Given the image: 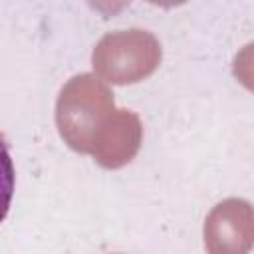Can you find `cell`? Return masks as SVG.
I'll return each instance as SVG.
<instances>
[{
    "mask_svg": "<svg viewBox=\"0 0 254 254\" xmlns=\"http://www.w3.org/2000/svg\"><path fill=\"white\" fill-rule=\"evenodd\" d=\"M123 109L113 107L111 91L93 75L73 77L58 101V125L62 137L81 153L95 155L109 139Z\"/></svg>",
    "mask_w": 254,
    "mask_h": 254,
    "instance_id": "cell-1",
    "label": "cell"
},
{
    "mask_svg": "<svg viewBox=\"0 0 254 254\" xmlns=\"http://www.w3.org/2000/svg\"><path fill=\"white\" fill-rule=\"evenodd\" d=\"M161 60V48L157 40L141 30L107 34L93 52L95 69L115 83H129L131 73L127 62L137 77L149 75Z\"/></svg>",
    "mask_w": 254,
    "mask_h": 254,
    "instance_id": "cell-2",
    "label": "cell"
},
{
    "mask_svg": "<svg viewBox=\"0 0 254 254\" xmlns=\"http://www.w3.org/2000/svg\"><path fill=\"white\" fill-rule=\"evenodd\" d=\"M250 204L226 200L218 204L204 226V240L210 254H246L250 248Z\"/></svg>",
    "mask_w": 254,
    "mask_h": 254,
    "instance_id": "cell-3",
    "label": "cell"
},
{
    "mask_svg": "<svg viewBox=\"0 0 254 254\" xmlns=\"http://www.w3.org/2000/svg\"><path fill=\"white\" fill-rule=\"evenodd\" d=\"M12 194H14V165L8 145L0 135V222L6 218L10 210Z\"/></svg>",
    "mask_w": 254,
    "mask_h": 254,
    "instance_id": "cell-4",
    "label": "cell"
}]
</instances>
